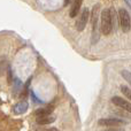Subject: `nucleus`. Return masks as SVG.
I'll return each mask as SVG.
<instances>
[{"mask_svg": "<svg viewBox=\"0 0 131 131\" xmlns=\"http://www.w3.org/2000/svg\"><path fill=\"white\" fill-rule=\"evenodd\" d=\"M116 20H117V13L114 9V7H109L101 12L99 28L105 36L111 35L116 28Z\"/></svg>", "mask_w": 131, "mask_h": 131, "instance_id": "1", "label": "nucleus"}, {"mask_svg": "<svg viewBox=\"0 0 131 131\" xmlns=\"http://www.w3.org/2000/svg\"><path fill=\"white\" fill-rule=\"evenodd\" d=\"M99 8L100 5L97 4L92 9V13H91V23H92V44H97V41L99 40V24H98V21H99Z\"/></svg>", "mask_w": 131, "mask_h": 131, "instance_id": "2", "label": "nucleus"}, {"mask_svg": "<svg viewBox=\"0 0 131 131\" xmlns=\"http://www.w3.org/2000/svg\"><path fill=\"white\" fill-rule=\"evenodd\" d=\"M117 18H118V21H120V25H121L122 31L123 32H129L130 27H131L129 12L124 8H120L118 9V13H117Z\"/></svg>", "mask_w": 131, "mask_h": 131, "instance_id": "3", "label": "nucleus"}, {"mask_svg": "<svg viewBox=\"0 0 131 131\" xmlns=\"http://www.w3.org/2000/svg\"><path fill=\"white\" fill-rule=\"evenodd\" d=\"M89 18H90V12H89L88 8H83L81 15L78 16V18H77V21H76V24H75L77 31H83V30L85 29Z\"/></svg>", "mask_w": 131, "mask_h": 131, "instance_id": "4", "label": "nucleus"}, {"mask_svg": "<svg viewBox=\"0 0 131 131\" xmlns=\"http://www.w3.org/2000/svg\"><path fill=\"white\" fill-rule=\"evenodd\" d=\"M124 121L117 117H109V118H100L98 121V124L101 127H109V128H117L124 124Z\"/></svg>", "mask_w": 131, "mask_h": 131, "instance_id": "5", "label": "nucleus"}, {"mask_svg": "<svg viewBox=\"0 0 131 131\" xmlns=\"http://www.w3.org/2000/svg\"><path fill=\"white\" fill-rule=\"evenodd\" d=\"M112 102H113L115 106L122 108L123 111H127V112H130L131 111L130 102L128 101V100H125L124 98H121V97H117V95H115V97L112 98Z\"/></svg>", "mask_w": 131, "mask_h": 131, "instance_id": "6", "label": "nucleus"}, {"mask_svg": "<svg viewBox=\"0 0 131 131\" xmlns=\"http://www.w3.org/2000/svg\"><path fill=\"white\" fill-rule=\"evenodd\" d=\"M28 107H29L28 101L22 100V101L14 105L13 108H12V112H13V114H15V115H21V114H24L25 112L28 111Z\"/></svg>", "mask_w": 131, "mask_h": 131, "instance_id": "7", "label": "nucleus"}, {"mask_svg": "<svg viewBox=\"0 0 131 131\" xmlns=\"http://www.w3.org/2000/svg\"><path fill=\"white\" fill-rule=\"evenodd\" d=\"M53 113V107H44V108H39L35 112V115L37 117H44V116H50Z\"/></svg>", "mask_w": 131, "mask_h": 131, "instance_id": "8", "label": "nucleus"}, {"mask_svg": "<svg viewBox=\"0 0 131 131\" xmlns=\"http://www.w3.org/2000/svg\"><path fill=\"white\" fill-rule=\"evenodd\" d=\"M81 6H82V1H74L71 2V8H70V12H69V16L71 18L76 17L78 15V12L81 9Z\"/></svg>", "mask_w": 131, "mask_h": 131, "instance_id": "9", "label": "nucleus"}, {"mask_svg": "<svg viewBox=\"0 0 131 131\" xmlns=\"http://www.w3.org/2000/svg\"><path fill=\"white\" fill-rule=\"evenodd\" d=\"M55 121V117L54 116H44V117H37L36 122L37 124L39 125H46V124H51Z\"/></svg>", "mask_w": 131, "mask_h": 131, "instance_id": "10", "label": "nucleus"}, {"mask_svg": "<svg viewBox=\"0 0 131 131\" xmlns=\"http://www.w3.org/2000/svg\"><path fill=\"white\" fill-rule=\"evenodd\" d=\"M121 92L127 97V99H130L131 98V92H130V88L127 85H121Z\"/></svg>", "mask_w": 131, "mask_h": 131, "instance_id": "11", "label": "nucleus"}, {"mask_svg": "<svg viewBox=\"0 0 131 131\" xmlns=\"http://www.w3.org/2000/svg\"><path fill=\"white\" fill-rule=\"evenodd\" d=\"M14 84H15V88H14V90H15V91H14L13 93H14V94H16V93H17L18 88L21 86V81H20V79L16 78V79H15V82H14Z\"/></svg>", "mask_w": 131, "mask_h": 131, "instance_id": "12", "label": "nucleus"}, {"mask_svg": "<svg viewBox=\"0 0 131 131\" xmlns=\"http://www.w3.org/2000/svg\"><path fill=\"white\" fill-rule=\"evenodd\" d=\"M122 76H123V78H125V81L130 83V72L129 71H127V70H123V71H122Z\"/></svg>", "mask_w": 131, "mask_h": 131, "instance_id": "13", "label": "nucleus"}, {"mask_svg": "<svg viewBox=\"0 0 131 131\" xmlns=\"http://www.w3.org/2000/svg\"><path fill=\"white\" fill-rule=\"evenodd\" d=\"M104 131H123V130L118 129V128H109V129H106V130H104Z\"/></svg>", "mask_w": 131, "mask_h": 131, "instance_id": "14", "label": "nucleus"}, {"mask_svg": "<svg viewBox=\"0 0 131 131\" xmlns=\"http://www.w3.org/2000/svg\"><path fill=\"white\" fill-rule=\"evenodd\" d=\"M8 83H12V70L8 68Z\"/></svg>", "mask_w": 131, "mask_h": 131, "instance_id": "15", "label": "nucleus"}, {"mask_svg": "<svg viewBox=\"0 0 131 131\" xmlns=\"http://www.w3.org/2000/svg\"><path fill=\"white\" fill-rule=\"evenodd\" d=\"M48 131H58L57 129H55V128H51V129L50 130H48Z\"/></svg>", "mask_w": 131, "mask_h": 131, "instance_id": "16", "label": "nucleus"}]
</instances>
